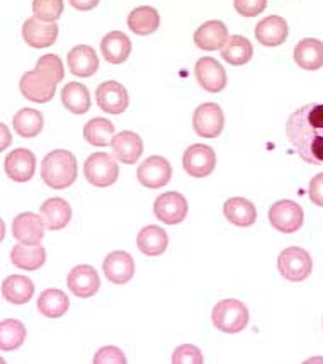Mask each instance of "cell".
Listing matches in <instances>:
<instances>
[{
  "instance_id": "1",
  "label": "cell",
  "mask_w": 323,
  "mask_h": 364,
  "mask_svg": "<svg viewBox=\"0 0 323 364\" xmlns=\"http://www.w3.org/2000/svg\"><path fill=\"white\" fill-rule=\"evenodd\" d=\"M286 136L301 160L323 166V104L310 102L292 112L286 123Z\"/></svg>"
},
{
  "instance_id": "2",
  "label": "cell",
  "mask_w": 323,
  "mask_h": 364,
  "mask_svg": "<svg viewBox=\"0 0 323 364\" xmlns=\"http://www.w3.org/2000/svg\"><path fill=\"white\" fill-rule=\"evenodd\" d=\"M79 176L77 159L68 150H53L43 159L41 162V179L51 189L70 188Z\"/></svg>"
},
{
  "instance_id": "3",
  "label": "cell",
  "mask_w": 323,
  "mask_h": 364,
  "mask_svg": "<svg viewBox=\"0 0 323 364\" xmlns=\"http://www.w3.org/2000/svg\"><path fill=\"white\" fill-rule=\"evenodd\" d=\"M251 315L247 306L240 300L228 298V300L218 301L211 311V322L218 331L225 333H239L248 325Z\"/></svg>"
},
{
  "instance_id": "4",
  "label": "cell",
  "mask_w": 323,
  "mask_h": 364,
  "mask_svg": "<svg viewBox=\"0 0 323 364\" xmlns=\"http://www.w3.org/2000/svg\"><path fill=\"white\" fill-rule=\"evenodd\" d=\"M278 269L284 279L292 281V283H301L312 274V255L301 247H288L279 254Z\"/></svg>"
},
{
  "instance_id": "5",
  "label": "cell",
  "mask_w": 323,
  "mask_h": 364,
  "mask_svg": "<svg viewBox=\"0 0 323 364\" xmlns=\"http://www.w3.org/2000/svg\"><path fill=\"white\" fill-rule=\"evenodd\" d=\"M84 174L96 188H109L119 177L118 162L106 151H96L85 160Z\"/></svg>"
},
{
  "instance_id": "6",
  "label": "cell",
  "mask_w": 323,
  "mask_h": 364,
  "mask_svg": "<svg viewBox=\"0 0 323 364\" xmlns=\"http://www.w3.org/2000/svg\"><path fill=\"white\" fill-rule=\"evenodd\" d=\"M269 223L281 233H295L303 227L305 211L296 201L281 199L269 208Z\"/></svg>"
},
{
  "instance_id": "7",
  "label": "cell",
  "mask_w": 323,
  "mask_h": 364,
  "mask_svg": "<svg viewBox=\"0 0 323 364\" xmlns=\"http://www.w3.org/2000/svg\"><path fill=\"white\" fill-rule=\"evenodd\" d=\"M194 132L202 138H218L225 128V114L214 102H204L194 111L192 116Z\"/></svg>"
},
{
  "instance_id": "8",
  "label": "cell",
  "mask_w": 323,
  "mask_h": 364,
  "mask_svg": "<svg viewBox=\"0 0 323 364\" xmlns=\"http://www.w3.org/2000/svg\"><path fill=\"white\" fill-rule=\"evenodd\" d=\"M19 89L28 101L46 104L53 99L55 92H57V82L34 68V70L26 72L21 77Z\"/></svg>"
},
{
  "instance_id": "9",
  "label": "cell",
  "mask_w": 323,
  "mask_h": 364,
  "mask_svg": "<svg viewBox=\"0 0 323 364\" xmlns=\"http://www.w3.org/2000/svg\"><path fill=\"white\" fill-rule=\"evenodd\" d=\"M182 167L191 177H197V179L208 177L217 167V154L211 146L196 143L184 151Z\"/></svg>"
},
{
  "instance_id": "10",
  "label": "cell",
  "mask_w": 323,
  "mask_h": 364,
  "mask_svg": "<svg viewBox=\"0 0 323 364\" xmlns=\"http://www.w3.org/2000/svg\"><path fill=\"white\" fill-rule=\"evenodd\" d=\"M187 199L180 193L170 191V193H163L155 199L153 213L165 225H179L186 220L187 216Z\"/></svg>"
},
{
  "instance_id": "11",
  "label": "cell",
  "mask_w": 323,
  "mask_h": 364,
  "mask_svg": "<svg viewBox=\"0 0 323 364\" xmlns=\"http://www.w3.org/2000/svg\"><path fill=\"white\" fill-rule=\"evenodd\" d=\"M138 181L141 186L148 189H160L167 186L172 179V166L169 160L160 157V155H152L140 164L136 171Z\"/></svg>"
},
{
  "instance_id": "12",
  "label": "cell",
  "mask_w": 323,
  "mask_h": 364,
  "mask_svg": "<svg viewBox=\"0 0 323 364\" xmlns=\"http://www.w3.org/2000/svg\"><path fill=\"white\" fill-rule=\"evenodd\" d=\"M194 75L201 87L211 94L221 92L226 87L228 79L225 68L218 60L211 58V56H202L197 60L196 67H194Z\"/></svg>"
},
{
  "instance_id": "13",
  "label": "cell",
  "mask_w": 323,
  "mask_h": 364,
  "mask_svg": "<svg viewBox=\"0 0 323 364\" xmlns=\"http://www.w3.org/2000/svg\"><path fill=\"white\" fill-rule=\"evenodd\" d=\"M45 222L41 215L38 216L31 211L17 215L12 222V235L19 244L24 245H41L43 237H45Z\"/></svg>"
},
{
  "instance_id": "14",
  "label": "cell",
  "mask_w": 323,
  "mask_h": 364,
  "mask_svg": "<svg viewBox=\"0 0 323 364\" xmlns=\"http://www.w3.org/2000/svg\"><path fill=\"white\" fill-rule=\"evenodd\" d=\"M96 97L99 107L104 112H109V114H121L129 106L126 87L116 80L102 82L96 90Z\"/></svg>"
},
{
  "instance_id": "15",
  "label": "cell",
  "mask_w": 323,
  "mask_h": 364,
  "mask_svg": "<svg viewBox=\"0 0 323 364\" xmlns=\"http://www.w3.org/2000/svg\"><path fill=\"white\" fill-rule=\"evenodd\" d=\"M4 168L9 179L16 182H28L36 172V155L28 149H16L9 151L4 160Z\"/></svg>"
},
{
  "instance_id": "16",
  "label": "cell",
  "mask_w": 323,
  "mask_h": 364,
  "mask_svg": "<svg viewBox=\"0 0 323 364\" xmlns=\"http://www.w3.org/2000/svg\"><path fill=\"white\" fill-rule=\"evenodd\" d=\"M68 289L79 298H90L94 296L101 288V277H99L97 271L94 269L89 264H80L75 266L68 272L67 277Z\"/></svg>"
},
{
  "instance_id": "17",
  "label": "cell",
  "mask_w": 323,
  "mask_h": 364,
  "mask_svg": "<svg viewBox=\"0 0 323 364\" xmlns=\"http://www.w3.org/2000/svg\"><path fill=\"white\" fill-rule=\"evenodd\" d=\"M102 269L107 281L113 284H126L135 276V261H133L131 254L124 252V250H114V252L107 254V257L102 262Z\"/></svg>"
},
{
  "instance_id": "18",
  "label": "cell",
  "mask_w": 323,
  "mask_h": 364,
  "mask_svg": "<svg viewBox=\"0 0 323 364\" xmlns=\"http://www.w3.org/2000/svg\"><path fill=\"white\" fill-rule=\"evenodd\" d=\"M23 38L31 48H48L57 41L58 38V24L45 23L38 17H29L23 24Z\"/></svg>"
},
{
  "instance_id": "19",
  "label": "cell",
  "mask_w": 323,
  "mask_h": 364,
  "mask_svg": "<svg viewBox=\"0 0 323 364\" xmlns=\"http://www.w3.org/2000/svg\"><path fill=\"white\" fill-rule=\"evenodd\" d=\"M67 63L70 72L80 79H87L94 75L99 68V56L92 46L77 45L67 55Z\"/></svg>"
},
{
  "instance_id": "20",
  "label": "cell",
  "mask_w": 323,
  "mask_h": 364,
  "mask_svg": "<svg viewBox=\"0 0 323 364\" xmlns=\"http://www.w3.org/2000/svg\"><path fill=\"white\" fill-rule=\"evenodd\" d=\"M111 150H113V155L118 159V162L133 166L143 154V140L133 132H119L113 138Z\"/></svg>"
},
{
  "instance_id": "21",
  "label": "cell",
  "mask_w": 323,
  "mask_h": 364,
  "mask_svg": "<svg viewBox=\"0 0 323 364\" xmlns=\"http://www.w3.org/2000/svg\"><path fill=\"white\" fill-rule=\"evenodd\" d=\"M228 28L221 21H208L194 33V45L202 51L221 50L228 41Z\"/></svg>"
},
{
  "instance_id": "22",
  "label": "cell",
  "mask_w": 323,
  "mask_h": 364,
  "mask_svg": "<svg viewBox=\"0 0 323 364\" xmlns=\"http://www.w3.org/2000/svg\"><path fill=\"white\" fill-rule=\"evenodd\" d=\"M290 28L281 16H269L256 26V38L264 46H279L288 40Z\"/></svg>"
},
{
  "instance_id": "23",
  "label": "cell",
  "mask_w": 323,
  "mask_h": 364,
  "mask_svg": "<svg viewBox=\"0 0 323 364\" xmlns=\"http://www.w3.org/2000/svg\"><path fill=\"white\" fill-rule=\"evenodd\" d=\"M40 215L50 232H57L70 223L72 206L62 198H50L41 205Z\"/></svg>"
},
{
  "instance_id": "24",
  "label": "cell",
  "mask_w": 323,
  "mask_h": 364,
  "mask_svg": "<svg viewBox=\"0 0 323 364\" xmlns=\"http://www.w3.org/2000/svg\"><path fill=\"white\" fill-rule=\"evenodd\" d=\"M292 58L303 70H318L323 67V41L317 38H305L295 46Z\"/></svg>"
},
{
  "instance_id": "25",
  "label": "cell",
  "mask_w": 323,
  "mask_h": 364,
  "mask_svg": "<svg viewBox=\"0 0 323 364\" xmlns=\"http://www.w3.org/2000/svg\"><path fill=\"white\" fill-rule=\"evenodd\" d=\"M131 40L126 33L123 31H111L107 33L101 41V51L104 55L106 62L119 65L124 63L131 55Z\"/></svg>"
},
{
  "instance_id": "26",
  "label": "cell",
  "mask_w": 323,
  "mask_h": 364,
  "mask_svg": "<svg viewBox=\"0 0 323 364\" xmlns=\"http://www.w3.org/2000/svg\"><path fill=\"white\" fill-rule=\"evenodd\" d=\"M138 249L141 254L148 255V257H157L162 255L169 247V235L167 232L157 225H148V227L141 228L136 238Z\"/></svg>"
},
{
  "instance_id": "27",
  "label": "cell",
  "mask_w": 323,
  "mask_h": 364,
  "mask_svg": "<svg viewBox=\"0 0 323 364\" xmlns=\"http://www.w3.org/2000/svg\"><path fill=\"white\" fill-rule=\"evenodd\" d=\"M223 213L225 218L235 227H252L257 220V210L252 201L245 198H230L223 205Z\"/></svg>"
},
{
  "instance_id": "28",
  "label": "cell",
  "mask_w": 323,
  "mask_h": 364,
  "mask_svg": "<svg viewBox=\"0 0 323 364\" xmlns=\"http://www.w3.org/2000/svg\"><path fill=\"white\" fill-rule=\"evenodd\" d=\"M2 294L9 303L14 305H24L33 300L34 283L31 277L23 274L7 276L2 283Z\"/></svg>"
},
{
  "instance_id": "29",
  "label": "cell",
  "mask_w": 323,
  "mask_h": 364,
  "mask_svg": "<svg viewBox=\"0 0 323 364\" xmlns=\"http://www.w3.org/2000/svg\"><path fill=\"white\" fill-rule=\"evenodd\" d=\"M11 262L23 271H36L45 266L46 250L43 245H14L11 250Z\"/></svg>"
},
{
  "instance_id": "30",
  "label": "cell",
  "mask_w": 323,
  "mask_h": 364,
  "mask_svg": "<svg viewBox=\"0 0 323 364\" xmlns=\"http://www.w3.org/2000/svg\"><path fill=\"white\" fill-rule=\"evenodd\" d=\"M128 28L138 36H148L160 28V14L157 9L150 6L133 9L128 16Z\"/></svg>"
},
{
  "instance_id": "31",
  "label": "cell",
  "mask_w": 323,
  "mask_h": 364,
  "mask_svg": "<svg viewBox=\"0 0 323 364\" xmlns=\"http://www.w3.org/2000/svg\"><path fill=\"white\" fill-rule=\"evenodd\" d=\"M70 309V300L62 289L50 288L45 289L38 298V310L48 318H60Z\"/></svg>"
},
{
  "instance_id": "32",
  "label": "cell",
  "mask_w": 323,
  "mask_h": 364,
  "mask_svg": "<svg viewBox=\"0 0 323 364\" xmlns=\"http://www.w3.org/2000/svg\"><path fill=\"white\" fill-rule=\"evenodd\" d=\"M253 56V46L252 43L245 36L235 34V36L228 38L225 46L221 48V58L226 63L234 65V67H242V65L248 63Z\"/></svg>"
},
{
  "instance_id": "33",
  "label": "cell",
  "mask_w": 323,
  "mask_h": 364,
  "mask_svg": "<svg viewBox=\"0 0 323 364\" xmlns=\"http://www.w3.org/2000/svg\"><path fill=\"white\" fill-rule=\"evenodd\" d=\"M62 104L73 114H85L90 109L89 89L80 82H68L62 90Z\"/></svg>"
},
{
  "instance_id": "34",
  "label": "cell",
  "mask_w": 323,
  "mask_h": 364,
  "mask_svg": "<svg viewBox=\"0 0 323 364\" xmlns=\"http://www.w3.org/2000/svg\"><path fill=\"white\" fill-rule=\"evenodd\" d=\"M14 129L23 138H34L43 132L45 127V118L38 109L31 107H23L16 112L14 116Z\"/></svg>"
},
{
  "instance_id": "35",
  "label": "cell",
  "mask_w": 323,
  "mask_h": 364,
  "mask_svg": "<svg viewBox=\"0 0 323 364\" xmlns=\"http://www.w3.org/2000/svg\"><path fill=\"white\" fill-rule=\"evenodd\" d=\"M85 141L92 146H107L113 143L114 124L106 118H94L84 127Z\"/></svg>"
},
{
  "instance_id": "36",
  "label": "cell",
  "mask_w": 323,
  "mask_h": 364,
  "mask_svg": "<svg viewBox=\"0 0 323 364\" xmlns=\"http://www.w3.org/2000/svg\"><path fill=\"white\" fill-rule=\"evenodd\" d=\"M26 341V327L23 322L16 318L2 320L0 323V349L6 350H16L24 344Z\"/></svg>"
},
{
  "instance_id": "37",
  "label": "cell",
  "mask_w": 323,
  "mask_h": 364,
  "mask_svg": "<svg viewBox=\"0 0 323 364\" xmlns=\"http://www.w3.org/2000/svg\"><path fill=\"white\" fill-rule=\"evenodd\" d=\"M63 0H33L34 17L45 21V23H55L63 14Z\"/></svg>"
},
{
  "instance_id": "38",
  "label": "cell",
  "mask_w": 323,
  "mask_h": 364,
  "mask_svg": "<svg viewBox=\"0 0 323 364\" xmlns=\"http://www.w3.org/2000/svg\"><path fill=\"white\" fill-rule=\"evenodd\" d=\"M36 70H40L45 75H48L50 79H53L55 82H62L65 77V70H63V62L58 55H43L40 60L36 62Z\"/></svg>"
},
{
  "instance_id": "39",
  "label": "cell",
  "mask_w": 323,
  "mask_h": 364,
  "mask_svg": "<svg viewBox=\"0 0 323 364\" xmlns=\"http://www.w3.org/2000/svg\"><path fill=\"white\" fill-rule=\"evenodd\" d=\"M174 364H202L201 350L192 344H182L172 354Z\"/></svg>"
},
{
  "instance_id": "40",
  "label": "cell",
  "mask_w": 323,
  "mask_h": 364,
  "mask_svg": "<svg viewBox=\"0 0 323 364\" xmlns=\"http://www.w3.org/2000/svg\"><path fill=\"white\" fill-rule=\"evenodd\" d=\"M94 363L96 364H124L126 363V356L123 354L121 349L116 346H106L101 348L94 356Z\"/></svg>"
},
{
  "instance_id": "41",
  "label": "cell",
  "mask_w": 323,
  "mask_h": 364,
  "mask_svg": "<svg viewBox=\"0 0 323 364\" xmlns=\"http://www.w3.org/2000/svg\"><path fill=\"white\" fill-rule=\"evenodd\" d=\"M235 11L243 17H256L265 11L267 0H234Z\"/></svg>"
},
{
  "instance_id": "42",
  "label": "cell",
  "mask_w": 323,
  "mask_h": 364,
  "mask_svg": "<svg viewBox=\"0 0 323 364\" xmlns=\"http://www.w3.org/2000/svg\"><path fill=\"white\" fill-rule=\"evenodd\" d=\"M308 196L312 199L313 205L323 208V172L317 174L312 181H310Z\"/></svg>"
},
{
  "instance_id": "43",
  "label": "cell",
  "mask_w": 323,
  "mask_h": 364,
  "mask_svg": "<svg viewBox=\"0 0 323 364\" xmlns=\"http://www.w3.org/2000/svg\"><path fill=\"white\" fill-rule=\"evenodd\" d=\"M70 2V6L73 9H77V11H92V9H96L99 6V2L101 0H68Z\"/></svg>"
}]
</instances>
